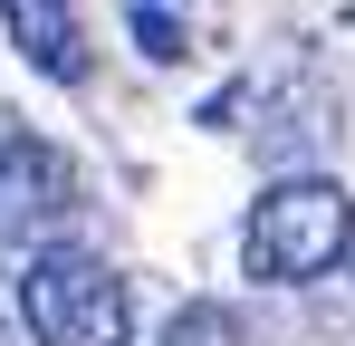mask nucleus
I'll return each mask as SVG.
<instances>
[{
	"label": "nucleus",
	"instance_id": "f257e3e1",
	"mask_svg": "<svg viewBox=\"0 0 355 346\" xmlns=\"http://www.w3.org/2000/svg\"><path fill=\"white\" fill-rule=\"evenodd\" d=\"M19 327H29V346H125L135 337V288L106 250L39 240L29 270H19Z\"/></svg>",
	"mask_w": 355,
	"mask_h": 346
},
{
	"label": "nucleus",
	"instance_id": "20e7f679",
	"mask_svg": "<svg viewBox=\"0 0 355 346\" xmlns=\"http://www.w3.org/2000/svg\"><path fill=\"white\" fill-rule=\"evenodd\" d=\"M0 19H10V39H19V58H29L39 77L87 87V29H77V0H0Z\"/></svg>",
	"mask_w": 355,
	"mask_h": 346
},
{
	"label": "nucleus",
	"instance_id": "7ed1b4c3",
	"mask_svg": "<svg viewBox=\"0 0 355 346\" xmlns=\"http://www.w3.org/2000/svg\"><path fill=\"white\" fill-rule=\"evenodd\" d=\"M87 212V183L49 135H0V250H39Z\"/></svg>",
	"mask_w": 355,
	"mask_h": 346
},
{
	"label": "nucleus",
	"instance_id": "f03ea898",
	"mask_svg": "<svg viewBox=\"0 0 355 346\" xmlns=\"http://www.w3.org/2000/svg\"><path fill=\"white\" fill-rule=\"evenodd\" d=\"M346 240H355L346 183H327V173H288V183H269V192L250 202V222H240V260H250V279H269V288H307V279H327V270L346 260Z\"/></svg>",
	"mask_w": 355,
	"mask_h": 346
},
{
	"label": "nucleus",
	"instance_id": "39448f33",
	"mask_svg": "<svg viewBox=\"0 0 355 346\" xmlns=\"http://www.w3.org/2000/svg\"><path fill=\"white\" fill-rule=\"evenodd\" d=\"M125 29H135V49L154 58V67H173L182 29H192V0H125Z\"/></svg>",
	"mask_w": 355,
	"mask_h": 346
}]
</instances>
